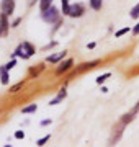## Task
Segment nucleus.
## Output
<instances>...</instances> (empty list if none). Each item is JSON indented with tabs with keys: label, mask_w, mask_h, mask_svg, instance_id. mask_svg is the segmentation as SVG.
<instances>
[{
	"label": "nucleus",
	"mask_w": 139,
	"mask_h": 147,
	"mask_svg": "<svg viewBox=\"0 0 139 147\" xmlns=\"http://www.w3.org/2000/svg\"><path fill=\"white\" fill-rule=\"evenodd\" d=\"M129 31H131V28H129V26H124L123 30H119V31L115 33V36H116V38H121L123 34H126V33H129Z\"/></svg>",
	"instance_id": "nucleus-15"
},
{
	"label": "nucleus",
	"mask_w": 139,
	"mask_h": 147,
	"mask_svg": "<svg viewBox=\"0 0 139 147\" xmlns=\"http://www.w3.org/2000/svg\"><path fill=\"white\" fill-rule=\"evenodd\" d=\"M43 18H44V21H48V23H54V21H57V20H59V11H57V8L49 7L48 10L43 11Z\"/></svg>",
	"instance_id": "nucleus-1"
},
{
	"label": "nucleus",
	"mask_w": 139,
	"mask_h": 147,
	"mask_svg": "<svg viewBox=\"0 0 139 147\" xmlns=\"http://www.w3.org/2000/svg\"><path fill=\"white\" fill-rule=\"evenodd\" d=\"M0 26L3 30V34H7V31H8V21H7V15H3V13L0 16Z\"/></svg>",
	"instance_id": "nucleus-7"
},
{
	"label": "nucleus",
	"mask_w": 139,
	"mask_h": 147,
	"mask_svg": "<svg viewBox=\"0 0 139 147\" xmlns=\"http://www.w3.org/2000/svg\"><path fill=\"white\" fill-rule=\"evenodd\" d=\"M2 33H3V30H2V26H0V34H2Z\"/></svg>",
	"instance_id": "nucleus-29"
},
{
	"label": "nucleus",
	"mask_w": 139,
	"mask_h": 147,
	"mask_svg": "<svg viewBox=\"0 0 139 147\" xmlns=\"http://www.w3.org/2000/svg\"><path fill=\"white\" fill-rule=\"evenodd\" d=\"M22 46H23V51H25V53H26L28 56H30V57H31L33 54H34V47H33L31 44H30V42H26V41H25V42L22 44Z\"/></svg>",
	"instance_id": "nucleus-8"
},
{
	"label": "nucleus",
	"mask_w": 139,
	"mask_h": 147,
	"mask_svg": "<svg viewBox=\"0 0 139 147\" xmlns=\"http://www.w3.org/2000/svg\"><path fill=\"white\" fill-rule=\"evenodd\" d=\"M0 74H2V84L7 85L8 84V70L3 67V69H0Z\"/></svg>",
	"instance_id": "nucleus-10"
},
{
	"label": "nucleus",
	"mask_w": 139,
	"mask_h": 147,
	"mask_svg": "<svg viewBox=\"0 0 139 147\" xmlns=\"http://www.w3.org/2000/svg\"><path fill=\"white\" fill-rule=\"evenodd\" d=\"M49 137H51L49 134H48V136H44V137H41V139H39V141H38L36 144H38V146H44V144H46V142L49 141Z\"/></svg>",
	"instance_id": "nucleus-20"
},
{
	"label": "nucleus",
	"mask_w": 139,
	"mask_h": 147,
	"mask_svg": "<svg viewBox=\"0 0 139 147\" xmlns=\"http://www.w3.org/2000/svg\"><path fill=\"white\" fill-rule=\"evenodd\" d=\"M138 16H139V3H136L131 10V18H138Z\"/></svg>",
	"instance_id": "nucleus-16"
},
{
	"label": "nucleus",
	"mask_w": 139,
	"mask_h": 147,
	"mask_svg": "<svg viewBox=\"0 0 139 147\" xmlns=\"http://www.w3.org/2000/svg\"><path fill=\"white\" fill-rule=\"evenodd\" d=\"M69 16H82L84 15V7L80 3H75V5H70L69 7Z\"/></svg>",
	"instance_id": "nucleus-3"
},
{
	"label": "nucleus",
	"mask_w": 139,
	"mask_h": 147,
	"mask_svg": "<svg viewBox=\"0 0 139 147\" xmlns=\"http://www.w3.org/2000/svg\"><path fill=\"white\" fill-rule=\"evenodd\" d=\"M72 65H74V61H72V59H67V61H64V62H62V64H61V65L57 67L56 74H57V75H61V74L67 72V70H69V69L72 67Z\"/></svg>",
	"instance_id": "nucleus-4"
},
{
	"label": "nucleus",
	"mask_w": 139,
	"mask_h": 147,
	"mask_svg": "<svg viewBox=\"0 0 139 147\" xmlns=\"http://www.w3.org/2000/svg\"><path fill=\"white\" fill-rule=\"evenodd\" d=\"M15 65H16V61H15V59H11L10 62H8V64L5 65V69H7V70H10V69H13Z\"/></svg>",
	"instance_id": "nucleus-21"
},
{
	"label": "nucleus",
	"mask_w": 139,
	"mask_h": 147,
	"mask_svg": "<svg viewBox=\"0 0 139 147\" xmlns=\"http://www.w3.org/2000/svg\"><path fill=\"white\" fill-rule=\"evenodd\" d=\"M20 21H22V18H16L15 21H13V25H11V26L15 28V26H18V25H20Z\"/></svg>",
	"instance_id": "nucleus-25"
},
{
	"label": "nucleus",
	"mask_w": 139,
	"mask_h": 147,
	"mask_svg": "<svg viewBox=\"0 0 139 147\" xmlns=\"http://www.w3.org/2000/svg\"><path fill=\"white\" fill-rule=\"evenodd\" d=\"M43 69H44V65H39L38 69H31V70H30V75H31V77H34V75H38V74L41 72Z\"/></svg>",
	"instance_id": "nucleus-18"
},
{
	"label": "nucleus",
	"mask_w": 139,
	"mask_h": 147,
	"mask_svg": "<svg viewBox=\"0 0 139 147\" xmlns=\"http://www.w3.org/2000/svg\"><path fill=\"white\" fill-rule=\"evenodd\" d=\"M133 33H134V34H139V23H138V25H136V26L133 28Z\"/></svg>",
	"instance_id": "nucleus-26"
},
{
	"label": "nucleus",
	"mask_w": 139,
	"mask_h": 147,
	"mask_svg": "<svg viewBox=\"0 0 139 147\" xmlns=\"http://www.w3.org/2000/svg\"><path fill=\"white\" fill-rule=\"evenodd\" d=\"M22 87H23V82H20V84L13 85V87H11V88H10V92H11V93H16V92H18V90L22 88Z\"/></svg>",
	"instance_id": "nucleus-19"
},
{
	"label": "nucleus",
	"mask_w": 139,
	"mask_h": 147,
	"mask_svg": "<svg viewBox=\"0 0 139 147\" xmlns=\"http://www.w3.org/2000/svg\"><path fill=\"white\" fill-rule=\"evenodd\" d=\"M15 137H16V139H23V137H25V132H23V131H16L15 132Z\"/></svg>",
	"instance_id": "nucleus-24"
},
{
	"label": "nucleus",
	"mask_w": 139,
	"mask_h": 147,
	"mask_svg": "<svg viewBox=\"0 0 139 147\" xmlns=\"http://www.w3.org/2000/svg\"><path fill=\"white\" fill-rule=\"evenodd\" d=\"M61 100H62V98H59V96H57V98H54V100H51V101H49V106H54V105H57V103H59Z\"/></svg>",
	"instance_id": "nucleus-23"
},
{
	"label": "nucleus",
	"mask_w": 139,
	"mask_h": 147,
	"mask_svg": "<svg viewBox=\"0 0 139 147\" xmlns=\"http://www.w3.org/2000/svg\"><path fill=\"white\" fill-rule=\"evenodd\" d=\"M61 2H62V13H65V15H67V13H69V0H61Z\"/></svg>",
	"instance_id": "nucleus-17"
},
{
	"label": "nucleus",
	"mask_w": 139,
	"mask_h": 147,
	"mask_svg": "<svg viewBox=\"0 0 139 147\" xmlns=\"http://www.w3.org/2000/svg\"><path fill=\"white\" fill-rule=\"evenodd\" d=\"M87 47H88V49H93V47H95V42H90V44H88Z\"/></svg>",
	"instance_id": "nucleus-28"
},
{
	"label": "nucleus",
	"mask_w": 139,
	"mask_h": 147,
	"mask_svg": "<svg viewBox=\"0 0 139 147\" xmlns=\"http://www.w3.org/2000/svg\"><path fill=\"white\" fill-rule=\"evenodd\" d=\"M64 57H65V51H62V53L56 54V56H49V57H48V62H59L61 59H64Z\"/></svg>",
	"instance_id": "nucleus-6"
},
{
	"label": "nucleus",
	"mask_w": 139,
	"mask_h": 147,
	"mask_svg": "<svg viewBox=\"0 0 139 147\" xmlns=\"http://www.w3.org/2000/svg\"><path fill=\"white\" fill-rule=\"evenodd\" d=\"M51 2H53V0H41V3H39V7H41V11L48 10L49 7H51Z\"/></svg>",
	"instance_id": "nucleus-14"
},
{
	"label": "nucleus",
	"mask_w": 139,
	"mask_h": 147,
	"mask_svg": "<svg viewBox=\"0 0 139 147\" xmlns=\"http://www.w3.org/2000/svg\"><path fill=\"white\" fill-rule=\"evenodd\" d=\"M15 10V0H2V13L3 15H11Z\"/></svg>",
	"instance_id": "nucleus-2"
},
{
	"label": "nucleus",
	"mask_w": 139,
	"mask_h": 147,
	"mask_svg": "<svg viewBox=\"0 0 139 147\" xmlns=\"http://www.w3.org/2000/svg\"><path fill=\"white\" fill-rule=\"evenodd\" d=\"M15 54H16V56H20V57H23V59H28V57H30V56H28V54L25 53V51H23V46H22V44H20L18 47H16Z\"/></svg>",
	"instance_id": "nucleus-11"
},
{
	"label": "nucleus",
	"mask_w": 139,
	"mask_h": 147,
	"mask_svg": "<svg viewBox=\"0 0 139 147\" xmlns=\"http://www.w3.org/2000/svg\"><path fill=\"white\" fill-rule=\"evenodd\" d=\"M90 7L93 10H100L102 8V0H90Z\"/></svg>",
	"instance_id": "nucleus-12"
},
{
	"label": "nucleus",
	"mask_w": 139,
	"mask_h": 147,
	"mask_svg": "<svg viewBox=\"0 0 139 147\" xmlns=\"http://www.w3.org/2000/svg\"><path fill=\"white\" fill-rule=\"evenodd\" d=\"M98 64V61H93V62H85V64H82L80 67H77L75 69V72L74 74H80V72H84V70H87V69H93Z\"/></svg>",
	"instance_id": "nucleus-5"
},
{
	"label": "nucleus",
	"mask_w": 139,
	"mask_h": 147,
	"mask_svg": "<svg viewBox=\"0 0 139 147\" xmlns=\"http://www.w3.org/2000/svg\"><path fill=\"white\" fill-rule=\"evenodd\" d=\"M36 110H38V105H28L22 110V113L23 115H28V113H34Z\"/></svg>",
	"instance_id": "nucleus-9"
},
{
	"label": "nucleus",
	"mask_w": 139,
	"mask_h": 147,
	"mask_svg": "<svg viewBox=\"0 0 139 147\" xmlns=\"http://www.w3.org/2000/svg\"><path fill=\"white\" fill-rule=\"evenodd\" d=\"M110 77H111V74H110V72L103 74V75H100V77L96 79V84H98V85H102L103 82H105V80H107V79H110Z\"/></svg>",
	"instance_id": "nucleus-13"
},
{
	"label": "nucleus",
	"mask_w": 139,
	"mask_h": 147,
	"mask_svg": "<svg viewBox=\"0 0 139 147\" xmlns=\"http://www.w3.org/2000/svg\"><path fill=\"white\" fill-rule=\"evenodd\" d=\"M41 124H43V126H48V124H51V119H44V121H41Z\"/></svg>",
	"instance_id": "nucleus-27"
},
{
	"label": "nucleus",
	"mask_w": 139,
	"mask_h": 147,
	"mask_svg": "<svg viewBox=\"0 0 139 147\" xmlns=\"http://www.w3.org/2000/svg\"><path fill=\"white\" fill-rule=\"evenodd\" d=\"M65 95H67V93H65V88H61V90H59V95H57V96L64 100V98H65Z\"/></svg>",
	"instance_id": "nucleus-22"
}]
</instances>
